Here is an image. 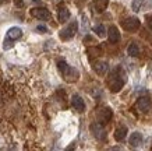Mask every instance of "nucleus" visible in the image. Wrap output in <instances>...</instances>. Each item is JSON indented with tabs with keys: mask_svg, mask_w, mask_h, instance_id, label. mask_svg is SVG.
<instances>
[{
	"mask_svg": "<svg viewBox=\"0 0 152 151\" xmlns=\"http://www.w3.org/2000/svg\"><path fill=\"white\" fill-rule=\"evenodd\" d=\"M32 1H35V3H41V0H32Z\"/></svg>",
	"mask_w": 152,
	"mask_h": 151,
	"instance_id": "25",
	"label": "nucleus"
},
{
	"mask_svg": "<svg viewBox=\"0 0 152 151\" xmlns=\"http://www.w3.org/2000/svg\"><path fill=\"white\" fill-rule=\"evenodd\" d=\"M127 55L131 56V57H137V56L140 55V46L137 45V43H130L129 46H127Z\"/></svg>",
	"mask_w": 152,
	"mask_h": 151,
	"instance_id": "17",
	"label": "nucleus"
},
{
	"mask_svg": "<svg viewBox=\"0 0 152 151\" xmlns=\"http://www.w3.org/2000/svg\"><path fill=\"white\" fill-rule=\"evenodd\" d=\"M57 69H59V71L61 73V76H63V78H64L66 81L75 82L78 80V77H80L78 70L71 67L70 64H67L66 60H59L57 62Z\"/></svg>",
	"mask_w": 152,
	"mask_h": 151,
	"instance_id": "2",
	"label": "nucleus"
},
{
	"mask_svg": "<svg viewBox=\"0 0 152 151\" xmlns=\"http://www.w3.org/2000/svg\"><path fill=\"white\" fill-rule=\"evenodd\" d=\"M71 105L77 112H84L85 110V102H84L83 96H80L78 94H74L71 96Z\"/></svg>",
	"mask_w": 152,
	"mask_h": 151,
	"instance_id": "8",
	"label": "nucleus"
},
{
	"mask_svg": "<svg viewBox=\"0 0 152 151\" xmlns=\"http://www.w3.org/2000/svg\"><path fill=\"white\" fill-rule=\"evenodd\" d=\"M142 140H144V137H142V134H141L140 132L131 133V134H130V137H129V143L131 144V147L141 146V144H142Z\"/></svg>",
	"mask_w": 152,
	"mask_h": 151,
	"instance_id": "13",
	"label": "nucleus"
},
{
	"mask_svg": "<svg viewBox=\"0 0 152 151\" xmlns=\"http://www.w3.org/2000/svg\"><path fill=\"white\" fill-rule=\"evenodd\" d=\"M107 6H109V0H95L91 4V7L94 9L95 13H103L107 9Z\"/></svg>",
	"mask_w": 152,
	"mask_h": 151,
	"instance_id": "12",
	"label": "nucleus"
},
{
	"mask_svg": "<svg viewBox=\"0 0 152 151\" xmlns=\"http://www.w3.org/2000/svg\"><path fill=\"white\" fill-rule=\"evenodd\" d=\"M14 41H11V39H10V38H7L6 37V39H4V42H3V49H6V50H9L10 48H13V43Z\"/></svg>",
	"mask_w": 152,
	"mask_h": 151,
	"instance_id": "20",
	"label": "nucleus"
},
{
	"mask_svg": "<svg viewBox=\"0 0 152 151\" xmlns=\"http://www.w3.org/2000/svg\"><path fill=\"white\" fill-rule=\"evenodd\" d=\"M126 80H124V74L121 71V69H116L113 70L109 77H107V87L112 92H119L121 91V88L124 87Z\"/></svg>",
	"mask_w": 152,
	"mask_h": 151,
	"instance_id": "1",
	"label": "nucleus"
},
{
	"mask_svg": "<svg viewBox=\"0 0 152 151\" xmlns=\"http://www.w3.org/2000/svg\"><path fill=\"white\" fill-rule=\"evenodd\" d=\"M7 38H10L11 41H17V39H20V38L23 37V29L20 27H11L7 31V35H6Z\"/></svg>",
	"mask_w": 152,
	"mask_h": 151,
	"instance_id": "14",
	"label": "nucleus"
},
{
	"mask_svg": "<svg viewBox=\"0 0 152 151\" xmlns=\"http://www.w3.org/2000/svg\"><path fill=\"white\" fill-rule=\"evenodd\" d=\"M94 32L96 34L98 37H101V38H103L106 35V28L102 25V24H99V25H95L94 27Z\"/></svg>",
	"mask_w": 152,
	"mask_h": 151,
	"instance_id": "18",
	"label": "nucleus"
},
{
	"mask_svg": "<svg viewBox=\"0 0 152 151\" xmlns=\"http://www.w3.org/2000/svg\"><path fill=\"white\" fill-rule=\"evenodd\" d=\"M14 4L21 9V7H24V0H14Z\"/></svg>",
	"mask_w": 152,
	"mask_h": 151,
	"instance_id": "23",
	"label": "nucleus"
},
{
	"mask_svg": "<svg viewBox=\"0 0 152 151\" xmlns=\"http://www.w3.org/2000/svg\"><path fill=\"white\" fill-rule=\"evenodd\" d=\"M89 130H91L94 137L96 138V140H99V141H103V140H106V137H107L106 129H105V126H103V123H101V122H94V123H91Z\"/></svg>",
	"mask_w": 152,
	"mask_h": 151,
	"instance_id": "4",
	"label": "nucleus"
},
{
	"mask_svg": "<svg viewBox=\"0 0 152 151\" xmlns=\"http://www.w3.org/2000/svg\"><path fill=\"white\" fill-rule=\"evenodd\" d=\"M147 27L149 31H152V15H147Z\"/></svg>",
	"mask_w": 152,
	"mask_h": 151,
	"instance_id": "21",
	"label": "nucleus"
},
{
	"mask_svg": "<svg viewBox=\"0 0 152 151\" xmlns=\"http://www.w3.org/2000/svg\"><path fill=\"white\" fill-rule=\"evenodd\" d=\"M127 133H129V129L126 127V126H117L115 130L116 141H123V140L127 137Z\"/></svg>",
	"mask_w": 152,
	"mask_h": 151,
	"instance_id": "15",
	"label": "nucleus"
},
{
	"mask_svg": "<svg viewBox=\"0 0 152 151\" xmlns=\"http://www.w3.org/2000/svg\"><path fill=\"white\" fill-rule=\"evenodd\" d=\"M144 3H145V0H133L131 9H133L134 11H140V10L144 7Z\"/></svg>",
	"mask_w": 152,
	"mask_h": 151,
	"instance_id": "19",
	"label": "nucleus"
},
{
	"mask_svg": "<svg viewBox=\"0 0 152 151\" xmlns=\"http://www.w3.org/2000/svg\"><path fill=\"white\" fill-rule=\"evenodd\" d=\"M94 70L96 71V74L99 76H105L107 73V70H109V63L106 62V60H96L95 63H94Z\"/></svg>",
	"mask_w": 152,
	"mask_h": 151,
	"instance_id": "9",
	"label": "nucleus"
},
{
	"mask_svg": "<svg viewBox=\"0 0 152 151\" xmlns=\"http://www.w3.org/2000/svg\"><path fill=\"white\" fill-rule=\"evenodd\" d=\"M135 106H137V109L140 112H148L149 108H151V99L148 96H141V98H138Z\"/></svg>",
	"mask_w": 152,
	"mask_h": 151,
	"instance_id": "10",
	"label": "nucleus"
},
{
	"mask_svg": "<svg viewBox=\"0 0 152 151\" xmlns=\"http://www.w3.org/2000/svg\"><path fill=\"white\" fill-rule=\"evenodd\" d=\"M140 25H141V21L137 17H126V18L121 20V27L124 28V31H129V32L137 31L140 28Z\"/></svg>",
	"mask_w": 152,
	"mask_h": 151,
	"instance_id": "5",
	"label": "nucleus"
},
{
	"mask_svg": "<svg viewBox=\"0 0 152 151\" xmlns=\"http://www.w3.org/2000/svg\"><path fill=\"white\" fill-rule=\"evenodd\" d=\"M77 32H78V23H77V21H73V23H70L67 27L63 28V29L60 31V34H59L60 39H63V41L73 39Z\"/></svg>",
	"mask_w": 152,
	"mask_h": 151,
	"instance_id": "3",
	"label": "nucleus"
},
{
	"mask_svg": "<svg viewBox=\"0 0 152 151\" xmlns=\"http://www.w3.org/2000/svg\"><path fill=\"white\" fill-rule=\"evenodd\" d=\"M107 38H109L110 43H117L120 41V32L117 29V27L110 25V27L107 28Z\"/></svg>",
	"mask_w": 152,
	"mask_h": 151,
	"instance_id": "11",
	"label": "nucleus"
},
{
	"mask_svg": "<svg viewBox=\"0 0 152 151\" xmlns=\"http://www.w3.org/2000/svg\"><path fill=\"white\" fill-rule=\"evenodd\" d=\"M37 31L41 32V34H45V32H48V28L43 27V25H38V27H37Z\"/></svg>",
	"mask_w": 152,
	"mask_h": 151,
	"instance_id": "22",
	"label": "nucleus"
},
{
	"mask_svg": "<svg viewBox=\"0 0 152 151\" xmlns=\"http://www.w3.org/2000/svg\"><path fill=\"white\" fill-rule=\"evenodd\" d=\"M10 0H0V4H4V3H9Z\"/></svg>",
	"mask_w": 152,
	"mask_h": 151,
	"instance_id": "24",
	"label": "nucleus"
},
{
	"mask_svg": "<svg viewBox=\"0 0 152 151\" xmlns=\"http://www.w3.org/2000/svg\"><path fill=\"white\" fill-rule=\"evenodd\" d=\"M112 118H113V112L109 106H101V108H98L96 109V119L98 122H101V123H107V122H110Z\"/></svg>",
	"mask_w": 152,
	"mask_h": 151,
	"instance_id": "6",
	"label": "nucleus"
},
{
	"mask_svg": "<svg viewBox=\"0 0 152 151\" xmlns=\"http://www.w3.org/2000/svg\"><path fill=\"white\" fill-rule=\"evenodd\" d=\"M31 15L35 17L37 20H41V21H48L52 18L50 11L46 7H34V9H31Z\"/></svg>",
	"mask_w": 152,
	"mask_h": 151,
	"instance_id": "7",
	"label": "nucleus"
},
{
	"mask_svg": "<svg viewBox=\"0 0 152 151\" xmlns=\"http://www.w3.org/2000/svg\"><path fill=\"white\" fill-rule=\"evenodd\" d=\"M57 18H59L60 23H67L70 18V11L66 6H60L59 11H57Z\"/></svg>",
	"mask_w": 152,
	"mask_h": 151,
	"instance_id": "16",
	"label": "nucleus"
}]
</instances>
